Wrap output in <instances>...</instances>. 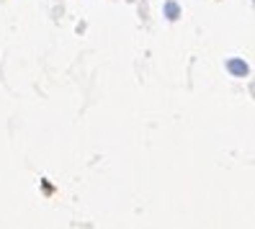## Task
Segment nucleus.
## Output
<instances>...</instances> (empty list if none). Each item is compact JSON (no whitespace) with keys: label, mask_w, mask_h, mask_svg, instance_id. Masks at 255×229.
Segmentation results:
<instances>
[{"label":"nucleus","mask_w":255,"mask_h":229,"mask_svg":"<svg viewBox=\"0 0 255 229\" xmlns=\"http://www.w3.org/2000/svg\"><path fill=\"white\" fill-rule=\"evenodd\" d=\"M168 13H170V18H175V13H178V5H173V3H170V5H168Z\"/></svg>","instance_id":"f03ea898"},{"label":"nucleus","mask_w":255,"mask_h":229,"mask_svg":"<svg viewBox=\"0 0 255 229\" xmlns=\"http://www.w3.org/2000/svg\"><path fill=\"white\" fill-rule=\"evenodd\" d=\"M230 70H232L235 75H243V78L248 75V65H245V62H237V59H232V62H230Z\"/></svg>","instance_id":"f257e3e1"}]
</instances>
